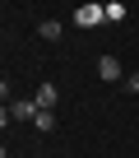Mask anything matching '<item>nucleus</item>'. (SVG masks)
<instances>
[{"instance_id": "obj_1", "label": "nucleus", "mask_w": 139, "mask_h": 158, "mask_svg": "<svg viewBox=\"0 0 139 158\" xmlns=\"http://www.w3.org/2000/svg\"><path fill=\"white\" fill-rule=\"evenodd\" d=\"M74 23H79V28H97V23H107V5H93V0H88V5H79V10H74Z\"/></svg>"}, {"instance_id": "obj_2", "label": "nucleus", "mask_w": 139, "mask_h": 158, "mask_svg": "<svg viewBox=\"0 0 139 158\" xmlns=\"http://www.w3.org/2000/svg\"><path fill=\"white\" fill-rule=\"evenodd\" d=\"M37 112H42V107H37L33 98H14V102H10V116H14V121H37Z\"/></svg>"}, {"instance_id": "obj_3", "label": "nucleus", "mask_w": 139, "mask_h": 158, "mask_svg": "<svg viewBox=\"0 0 139 158\" xmlns=\"http://www.w3.org/2000/svg\"><path fill=\"white\" fill-rule=\"evenodd\" d=\"M97 79L116 84V79H121V60H116V56H102V60H97Z\"/></svg>"}, {"instance_id": "obj_4", "label": "nucleus", "mask_w": 139, "mask_h": 158, "mask_svg": "<svg viewBox=\"0 0 139 158\" xmlns=\"http://www.w3.org/2000/svg\"><path fill=\"white\" fill-rule=\"evenodd\" d=\"M56 98H60V93H56V84H42V89L33 93V102H37L42 112H56Z\"/></svg>"}, {"instance_id": "obj_5", "label": "nucleus", "mask_w": 139, "mask_h": 158, "mask_svg": "<svg viewBox=\"0 0 139 158\" xmlns=\"http://www.w3.org/2000/svg\"><path fill=\"white\" fill-rule=\"evenodd\" d=\"M37 33H42V37H46V42H56V37H60V33H65V28H60V23H56V19H46V23H42V28H37Z\"/></svg>"}, {"instance_id": "obj_6", "label": "nucleus", "mask_w": 139, "mask_h": 158, "mask_svg": "<svg viewBox=\"0 0 139 158\" xmlns=\"http://www.w3.org/2000/svg\"><path fill=\"white\" fill-rule=\"evenodd\" d=\"M125 14H130V10H125V5H121V0H111V5H107V19H111V23H121V19H125Z\"/></svg>"}, {"instance_id": "obj_7", "label": "nucleus", "mask_w": 139, "mask_h": 158, "mask_svg": "<svg viewBox=\"0 0 139 158\" xmlns=\"http://www.w3.org/2000/svg\"><path fill=\"white\" fill-rule=\"evenodd\" d=\"M33 126H37V130H56V112H37Z\"/></svg>"}, {"instance_id": "obj_8", "label": "nucleus", "mask_w": 139, "mask_h": 158, "mask_svg": "<svg viewBox=\"0 0 139 158\" xmlns=\"http://www.w3.org/2000/svg\"><path fill=\"white\" fill-rule=\"evenodd\" d=\"M125 89H130V93H139V70L130 74V84H125Z\"/></svg>"}]
</instances>
